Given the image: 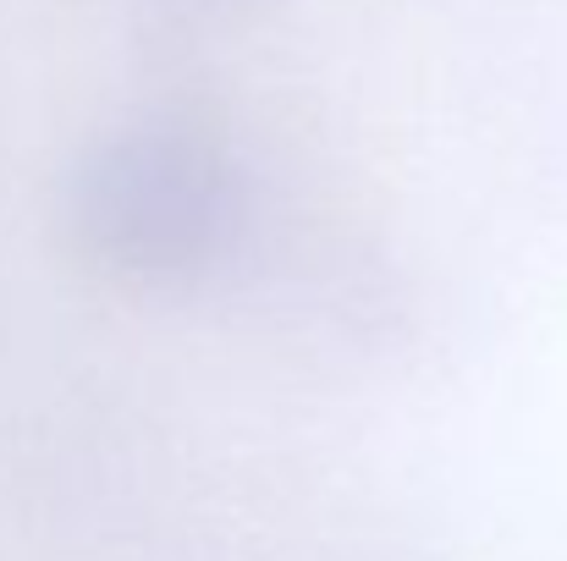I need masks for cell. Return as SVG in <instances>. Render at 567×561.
I'll use <instances>...</instances> for the list:
<instances>
[{"mask_svg":"<svg viewBox=\"0 0 567 561\" xmlns=\"http://www.w3.org/2000/svg\"><path fill=\"white\" fill-rule=\"evenodd\" d=\"M72 231L122 281L204 276L243 226V172L198 122L144 116L100 133L72 172Z\"/></svg>","mask_w":567,"mask_h":561,"instance_id":"obj_1","label":"cell"}]
</instances>
